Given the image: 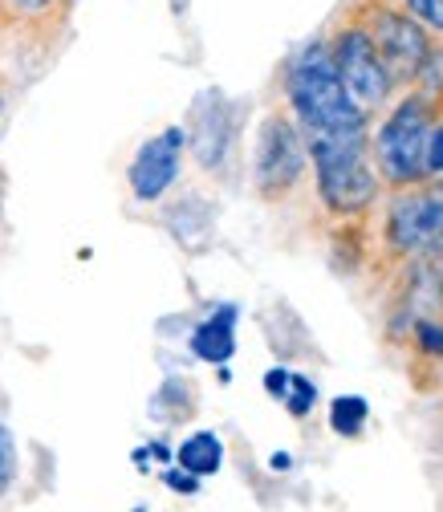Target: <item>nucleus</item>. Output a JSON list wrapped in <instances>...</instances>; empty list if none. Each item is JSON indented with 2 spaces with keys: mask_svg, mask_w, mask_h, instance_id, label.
<instances>
[{
  "mask_svg": "<svg viewBox=\"0 0 443 512\" xmlns=\"http://www.w3.org/2000/svg\"><path fill=\"white\" fill-rule=\"evenodd\" d=\"M289 102L313 135L366 131V110L346 94L330 45H305L289 66Z\"/></svg>",
  "mask_w": 443,
  "mask_h": 512,
  "instance_id": "f257e3e1",
  "label": "nucleus"
},
{
  "mask_svg": "<svg viewBox=\"0 0 443 512\" xmlns=\"http://www.w3.org/2000/svg\"><path fill=\"white\" fill-rule=\"evenodd\" d=\"M309 155H313V167H318L322 200L334 212H362L374 200L378 179H374V167L366 155V131L313 135Z\"/></svg>",
  "mask_w": 443,
  "mask_h": 512,
  "instance_id": "f03ea898",
  "label": "nucleus"
},
{
  "mask_svg": "<svg viewBox=\"0 0 443 512\" xmlns=\"http://www.w3.org/2000/svg\"><path fill=\"white\" fill-rule=\"evenodd\" d=\"M431 106L427 98H407L378 126L374 155L391 183H419L427 175V139H431Z\"/></svg>",
  "mask_w": 443,
  "mask_h": 512,
  "instance_id": "7ed1b4c3",
  "label": "nucleus"
},
{
  "mask_svg": "<svg viewBox=\"0 0 443 512\" xmlns=\"http://www.w3.org/2000/svg\"><path fill=\"white\" fill-rule=\"evenodd\" d=\"M330 53H334V66H338V78H342L346 94H350L362 110L387 102L395 78H391V70L383 66V57H378V49H374V41H370L366 29H346Z\"/></svg>",
  "mask_w": 443,
  "mask_h": 512,
  "instance_id": "20e7f679",
  "label": "nucleus"
},
{
  "mask_svg": "<svg viewBox=\"0 0 443 512\" xmlns=\"http://www.w3.org/2000/svg\"><path fill=\"white\" fill-rule=\"evenodd\" d=\"M305 171V143L285 118H269L257 139V183L265 196L293 187Z\"/></svg>",
  "mask_w": 443,
  "mask_h": 512,
  "instance_id": "39448f33",
  "label": "nucleus"
},
{
  "mask_svg": "<svg viewBox=\"0 0 443 512\" xmlns=\"http://www.w3.org/2000/svg\"><path fill=\"white\" fill-rule=\"evenodd\" d=\"M383 66L391 70V78H415L423 57H427V33L419 21H411L407 13H378L374 25L366 29Z\"/></svg>",
  "mask_w": 443,
  "mask_h": 512,
  "instance_id": "423d86ee",
  "label": "nucleus"
},
{
  "mask_svg": "<svg viewBox=\"0 0 443 512\" xmlns=\"http://www.w3.org/2000/svg\"><path fill=\"white\" fill-rule=\"evenodd\" d=\"M183 147H187V131L183 126H167L163 135L147 139L131 163V187L143 204L159 200L163 191L179 179V163H183Z\"/></svg>",
  "mask_w": 443,
  "mask_h": 512,
  "instance_id": "0eeeda50",
  "label": "nucleus"
},
{
  "mask_svg": "<svg viewBox=\"0 0 443 512\" xmlns=\"http://www.w3.org/2000/svg\"><path fill=\"white\" fill-rule=\"evenodd\" d=\"M387 232L399 248H443V191H411L391 204Z\"/></svg>",
  "mask_w": 443,
  "mask_h": 512,
  "instance_id": "6e6552de",
  "label": "nucleus"
},
{
  "mask_svg": "<svg viewBox=\"0 0 443 512\" xmlns=\"http://www.w3.org/2000/svg\"><path fill=\"white\" fill-rule=\"evenodd\" d=\"M192 126H196V159L204 167H220L224 163V151H228V139H232V114H228V102L220 94H204L192 110Z\"/></svg>",
  "mask_w": 443,
  "mask_h": 512,
  "instance_id": "1a4fd4ad",
  "label": "nucleus"
},
{
  "mask_svg": "<svg viewBox=\"0 0 443 512\" xmlns=\"http://www.w3.org/2000/svg\"><path fill=\"white\" fill-rule=\"evenodd\" d=\"M192 350L204 362H228L232 358V350H236V309L232 305H220L208 322L196 326Z\"/></svg>",
  "mask_w": 443,
  "mask_h": 512,
  "instance_id": "9d476101",
  "label": "nucleus"
},
{
  "mask_svg": "<svg viewBox=\"0 0 443 512\" xmlns=\"http://www.w3.org/2000/svg\"><path fill=\"white\" fill-rule=\"evenodd\" d=\"M220 464H224V443L212 431H196L179 447V468L192 476H212V472H220Z\"/></svg>",
  "mask_w": 443,
  "mask_h": 512,
  "instance_id": "9b49d317",
  "label": "nucleus"
},
{
  "mask_svg": "<svg viewBox=\"0 0 443 512\" xmlns=\"http://www.w3.org/2000/svg\"><path fill=\"white\" fill-rule=\"evenodd\" d=\"M366 415H370L366 399H358V395L334 399V431H338V435H358V431L366 427Z\"/></svg>",
  "mask_w": 443,
  "mask_h": 512,
  "instance_id": "f8f14e48",
  "label": "nucleus"
},
{
  "mask_svg": "<svg viewBox=\"0 0 443 512\" xmlns=\"http://www.w3.org/2000/svg\"><path fill=\"white\" fill-rule=\"evenodd\" d=\"M17 480V443H13V431L0 423V492H9Z\"/></svg>",
  "mask_w": 443,
  "mask_h": 512,
  "instance_id": "ddd939ff",
  "label": "nucleus"
},
{
  "mask_svg": "<svg viewBox=\"0 0 443 512\" xmlns=\"http://www.w3.org/2000/svg\"><path fill=\"white\" fill-rule=\"evenodd\" d=\"M403 5H407V13H411L419 25L443 29V0H403Z\"/></svg>",
  "mask_w": 443,
  "mask_h": 512,
  "instance_id": "4468645a",
  "label": "nucleus"
},
{
  "mask_svg": "<svg viewBox=\"0 0 443 512\" xmlns=\"http://www.w3.org/2000/svg\"><path fill=\"white\" fill-rule=\"evenodd\" d=\"M289 411L293 415H305L309 407H313V399H318V391H313V382L309 378H297V374H289Z\"/></svg>",
  "mask_w": 443,
  "mask_h": 512,
  "instance_id": "2eb2a0df",
  "label": "nucleus"
},
{
  "mask_svg": "<svg viewBox=\"0 0 443 512\" xmlns=\"http://www.w3.org/2000/svg\"><path fill=\"white\" fill-rule=\"evenodd\" d=\"M427 175H443V126H435L427 139Z\"/></svg>",
  "mask_w": 443,
  "mask_h": 512,
  "instance_id": "dca6fc26",
  "label": "nucleus"
},
{
  "mask_svg": "<svg viewBox=\"0 0 443 512\" xmlns=\"http://www.w3.org/2000/svg\"><path fill=\"white\" fill-rule=\"evenodd\" d=\"M419 342H423V350L435 354V350H443V330H439V326H423V330H419Z\"/></svg>",
  "mask_w": 443,
  "mask_h": 512,
  "instance_id": "f3484780",
  "label": "nucleus"
},
{
  "mask_svg": "<svg viewBox=\"0 0 443 512\" xmlns=\"http://www.w3.org/2000/svg\"><path fill=\"white\" fill-rule=\"evenodd\" d=\"M196 480L200 476H192V472H167V484L179 488V492H196Z\"/></svg>",
  "mask_w": 443,
  "mask_h": 512,
  "instance_id": "a211bd4d",
  "label": "nucleus"
},
{
  "mask_svg": "<svg viewBox=\"0 0 443 512\" xmlns=\"http://www.w3.org/2000/svg\"><path fill=\"white\" fill-rule=\"evenodd\" d=\"M265 387H269L273 395H281V399H285V387H289V374H285V370H273V374L265 378Z\"/></svg>",
  "mask_w": 443,
  "mask_h": 512,
  "instance_id": "6ab92c4d",
  "label": "nucleus"
},
{
  "mask_svg": "<svg viewBox=\"0 0 443 512\" xmlns=\"http://www.w3.org/2000/svg\"><path fill=\"white\" fill-rule=\"evenodd\" d=\"M13 5H17V9H29V13H37V9H49L53 0H13Z\"/></svg>",
  "mask_w": 443,
  "mask_h": 512,
  "instance_id": "aec40b11",
  "label": "nucleus"
},
{
  "mask_svg": "<svg viewBox=\"0 0 443 512\" xmlns=\"http://www.w3.org/2000/svg\"><path fill=\"white\" fill-rule=\"evenodd\" d=\"M0 196H5V175H0Z\"/></svg>",
  "mask_w": 443,
  "mask_h": 512,
  "instance_id": "412c9836",
  "label": "nucleus"
}]
</instances>
